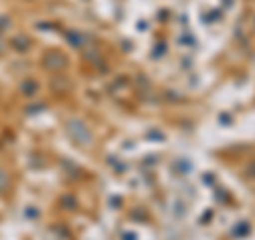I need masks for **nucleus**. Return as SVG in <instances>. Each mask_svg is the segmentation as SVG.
<instances>
[{"instance_id": "obj_1", "label": "nucleus", "mask_w": 255, "mask_h": 240, "mask_svg": "<svg viewBox=\"0 0 255 240\" xmlns=\"http://www.w3.org/2000/svg\"><path fill=\"white\" fill-rule=\"evenodd\" d=\"M43 62H45V66L51 68V70H55V68H60V66H64V64H66V60H64L60 53H53V51L47 53Z\"/></svg>"}, {"instance_id": "obj_2", "label": "nucleus", "mask_w": 255, "mask_h": 240, "mask_svg": "<svg viewBox=\"0 0 255 240\" xmlns=\"http://www.w3.org/2000/svg\"><path fill=\"white\" fill-rule=\"evenodd\" d=\"M11 47H13L15 51H23V49H26V47H28V41H23L21 36H15L13 41H11Z\"/></svg>"}, {"instance_id": "obj_3", "label": "nucleus", "mask_w": 255, "mask_h": 240, "mask_svg": "<svg viewBox=\"0 0 255 240\" xmlns=\"http://www.w3.org/2000/svg\"><path fill=\"white\" fill-rule=\"evenodd\" d=\"M6 185H9V177H6L4 170H0V194L6 189Z\"/></svg>"}, {"instance_id": "obj_4", "label": "nucleus", "mask_w": 255, "mask_h": 240, "mask_svg": "<svg viewBox=\"0 0 255 240\" xmlns=\"http://www.w3.org/2000/svg\"><path fill=\"white\" fill-rule=\"evenodd\" d=\"M2 49H4V43H2V38H0V53H2Z\"/></svg>"}]
</instances>
